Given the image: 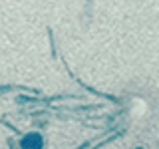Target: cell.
Instances as JSON below:
<instances>
[{
    "label": "cell",
    "mask_w": 159,
    "mask_h": 149,
    "mask_svg": "<svg viewBox=\"0 0 159 149\" xmlns=\"http://www.w3.org/2000/svg\"><path fill=\"white\" fill-rule=\"evenodd\" d=\"M42 145H44V141L38 133H30V135L22 139V149H42Z\"/></svg>",
    "instance_id": "1"
}]
</instances>
